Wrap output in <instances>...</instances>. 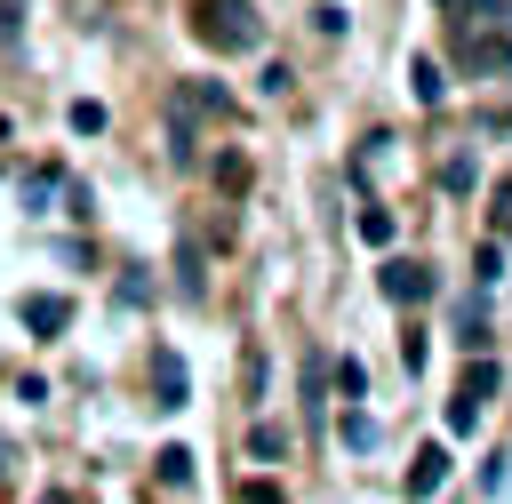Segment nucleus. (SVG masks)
<instances>
[{
	"instance_id": "obj_5",
	"label": "nucleus",
	"mask_w": 512,
	"mask_h": 504,
	"mask_svg": "<svg viewBox=\"0 0 512 504\" xmlns=\"http://www.w3.org/2000/svg\"><path fill=\"white\" fill-rule=\"evenodd\" d=\"M464 72H512V40H472L464 32Z\"/></svg>"
},
{
	"instance_id": "obj_20",
	"label": "nucleus",
	"mask_w": 512,
	"mask_h": 504,
	"mask_svg": "<svg viewBox=\"0 0 512 504\" xmlns=\"http://www.w3.org/2000/svg\"><path fill=\"white\" fill-rule=\"evenodd\" d=\"M40 504H72V496H40Z\"/></svg>"
},
{
	"instance_id": "obj_13",
	"label": "nucleus",
	"mask_w": 512,
	"mask_h": 504,
	"mask_svg": "<svg viewBox=\"0 0 512 504\" xmlns=\"http://www.w3.org/2000/svg\"><path fill=\"white\" fill-rule=\"evenodd\" d=\"M344 448H376V424L360 408H344Z\"/></svg>"
},
{
	"instance_id": "obj_16",
	"label": "nucleus",
	"mask_w": 512,
	"mask_h": 504,
	"mask_svg": "<svg viewBox=\"0 0 512 504\" xmlns=\"http://www.w3.org/2000/svg\"><path fill=\"white\" fill-rule=\"evenodd\" d=\"M472 424H480V408H472V400L456 392V400H448V432H472Z\"/></svg>"
},
{
	"instance_id": "obj_2",
	"label": "nucleus",
	"mask_w": 512,
	"mask_h": 504,
	"mask_svg": "<svg viewBox=\"0 0 512 504\" xmlns=\"http://www.w3.org/2000/svg\"><path fill=\"white\" fill-rule=\"evenodd\" d=\"M152 392H160V408H184V400H192V376H184V360H176L168 344L152 352Z\"/></svg>"
},
{
	"instance_id": "obj_19",
	"label": "nucleus",
	"mask_w": 512,
	"mask_h": 504,
	"mask_svg": "<svg viewBox=\"0 0 512 504\" xmlns=\"http://www.w3.org/2000/svg\"><path fill=\"white\" fill-rule=\"evenodd\" d=\"M496 200H504V216H512V184H504V192H496Z\"/></svg>"
},
{
	"instance_id": "obj_14",
	"label": "nucleus",
	"mask_w": 512,
	"mask_h": 504,
	"mask_svg": "<svg viewBox=\"0 0 512 504\" xmlns=\"http://www.w3.org/2000/svg\"><path fill=\"white\" fill-rule=\"evenodd\" d=\"M72 128H80V136H96V128H104V104H88V96H80V104H72Z\"/></svg>"
},
{
	"instance_id": "obj_21",
	"label": "nucleus",
	"mask_w": 512,
	"mask_h": 504,
	"mask_svg": "<svg viewBox=\"0 0 512 504\" xmlns=\"http://www.w3.org/2000/svg\"><path fill=\"white\" fill-rule=\"evenodd\" d=\"M440 8H456V0H440Z\"/></svg>"
},
{
	"instance_id": "obj_8",
	"label": "nucleus",
	"mask_w": 512,
	"mask_h": 504,
	"mask_svg": "<svg viewBox=\"0 0 512 504\" xmlns=\"http://www.w3.org/2000/svg\"><path fill=\"white\" fill-rule=\"evenodd\" d=\"M328 384H336V400H360V392H368V368H360V360H336Z\"/></svg>"
},
{
	"instance_id": "obj_10",
	"label": "nucleus",
	"mask_w": 512,
	"mask_h": 504,
	"mask_svg": "<svg viewBox=\"0 0 512 504\" xmlns=\"http://www.w3.org/2000/svg\"><path fill=\"white\" fill-rule=\"evenodd\" d=\"M248 456H264V464L288 456V432H280V424H256V432H248Z\"/></svg>"
},
{
	"instance_id": "obj_6",
	"label": "nucleus",
	"mask_w": 512,
	"mask_h": 504,
	"mask_svg": "<svg viewBox=\"0 0 512 504\" xmlns=\"http://www.w3.org/2000/svg\"><path fill=\"white\" fill-rule=\"evenodd\" d=\"M440 480H448V456H440V448H424V456L408 464V496H432Z\"/></svg>"
},
{
	"instance_id": "obj_4",
	"label": "nucleus",
	"mask_w": 512,
	"mask_h": 504,
	"mask_svg": "<svg viewBox=\"0 0 512 504\" xmlns=\"http://www.w3.org/2000/svg\"><path fill=\"white\" fill-rule=\"evenodd\" d=\"M64 320H72L64 296H24V328H32V336H64Z\"/></svg>"
},
{
	"instance_id": "obj_1",
	"label": "nucleus",
	"mask_w": 512,
	"mask_h": 504,
	"mask_svg": "<svg viewBox=\"0 0 512 504\" xmlns=\"http://www.w3.org/2000/svg\"><path fill=\"white\" fill-rule=\"evenodd\" d=\"M192 32H200L216 56H248V48L264 40V16H256L248 0H200V8H192Z\"/></svg>"
},
{
	"instance_id": "obj_3",
	"label": "nucleus",
	"mask_w": 512,
	"mask_h": 504,
	"mask_svg": "<svg viewBox=\"0 0 512 504\" xmlns=\"http://www.w3.org/2000/svg\"><path fill=\"white\" fill-rule=\"evenodd\" d=\"M384 296H392V304H424V296H432V272L400 256V264H384Z\"/></svg>"
},
{
	"instance_id": "obj_7",
	"label": "nucleus",
	"mask_w": 512,
	"mask_h": 504,
	"mask_svg": "<svg viewBox=\"0 0 512 504\" xmlns=\"http://www.w3.org/2000/svg\"><path fill=\"white\" fill-rule=\"evenodd\" d=\"M456 392H464V400H472V408H488V392H496V360H472V368H464V384H456Z\"/></svg>"
},
{
	"instance_id": "obj_9",
	"label": "nucleus",
	"mask_w": 512,
	"mask_h": 504,
	"mask_svg": "<svg viewBox=\"0 0 512 504\" xmlns=\"http://www.w3.org/2000/svg\"><path fill=\"white\" fill-rule=\"evenodd\" d=\"M176 288H184V296H200V288H208V280H200V248H192V240L176 248Z\"/></svg>"
},
{
	"instance_id": "obj_18",
	"label": "nucleus",
	"mask_w": 512,
	"mask_h": 504,
	"mask_svg": "<svg viewBox=\"0 0 512 504\" xmlns=\"http://www.w3.org/2000/svg\"><path fill=\"white\" fill-rule=\"evenodd\" d=\"M0 472H8V432H0Z\"/></svg>"
},
{
	"instance_id": "obj_11",
	"label": "nucleus",
	"mask_w": 512,
	"mask_h": 504,
	"mask_svg": "<svg viewBox=\"0 0 512 504\" xmlns=\"http://www.w3.org/2000/svg\"><path fill=\"white\" fill-rule=\"evenodd\" d=\"M160 480L168 488H192V448H160Z\"/></svg>"
},
{
	"instance_id": "obj_12",
	"label": "nucleus",
	"mask_w": 512,
	"mask_h": 504,
	"mask_svg": "<svg viewBox=\"0 0 512 504\" xmlns=\"http://www.w3.org/2000/svg\"><path fill=\"white\" fill-rule=\"evenodd\" d=\"M360 240L384 248V240H392V208H360Z\"/></svg>"
},
{
	"instance_id": "obj_17",
	"label": "nucleus",
	"mask_w": 512,
	"mask_h": 504,
	"mask_svg": "<svg viewBox=\"0 0 512 504\" xmlns=\"http://www.w3.org/2000/svg\"><path fill=\"white\" fill-rule=\"evenodd\" d=\"M240 504H288V496H280L272 480H240Z\"/></svg>"
},
{
	"instance_id": "obj_15",
	"label": "nucleus",
	"mask_w": 512,
	"mask_h": 504,
	"mask_svg": "<svg viewBox=\"0 0 512 504\" xmlns=\"http://www.w3.org/2000/svg\"><path fill=\"white\" fill-rule=\"evenodd\" d=\"M496 272H504V248H496V240H488V248H480V256H472V280H496Z\"/></svg>"
}]
</instances>
